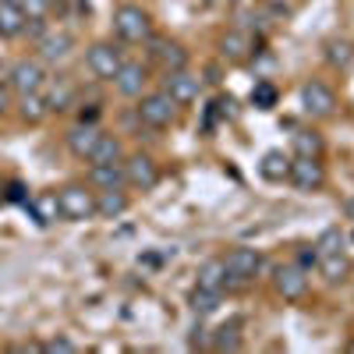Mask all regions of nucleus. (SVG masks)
Wrapping results in <instances>:
<instances>
[{
  "label": "nucleus",
  "mask_w": 354,
  "mask_h": 354,
  "mask_svg": "<svg viewBox=\"0 0 354 354\" xmlns=\"http://www.w3.org/2000/svg\"><path fill=\"white\" fill-rule=\"evenodd\" d=\"M315 255L322 259V255H337V252H344V230L340 227H326V230H322L319 234V238H315Z\"/></svg>",
  "instance_id": "nucleus-30"
},
{
  "label": "nucleus",
  "mask_w": 354,
  "mask_h": 354,
  "mask_svg": "<svg viewBox=\"0 0 354 354\" xmlns=\"http://www.w3.org/2000/svg\"><path fill=\"white\" fill-rule=\"evenodd\" d=\"M128 205H131V198H128L124 188H103V192H96V216L100 220H121L128 213Z\"/></svg>",
  "instance_id": "nucleus-17"
},
{
  "label": "nucleus",
  "mask_w": 354,
  "mask_h": 354,
  "mask_svg": "<svg viewBox=\"0 0 354 354\" xmlns=\"http://www.w3.org/2000/svg\"><path fill=\"white\" fill-rule=\"evenodd\" d=\"M277 100H280V93H277V85L273 82H255L252 85V106L255 110H273L277 106Z\"/></svg>",
  "instance_id": "nucleus-31"
},
{
  "label": "nucleus",
  "mask_w": 354,
  "mask_h": 354,
  "mask_svg": "<svg viewBox=\"0 0 354 354\" xmlns=\"http://www.w3.org/2000/svg\"><path fill=\"white\" fill-rule=\"evenodd\" d=\"M88 185H93L96 192H103V188H128V177H124V160L88 167Z\"/></svg>",
  "instance_id": "nucleus-18"
},
{
  "label": "nucleus",
  "mask_w": 354,
  "mask_h": 354,
  "mask_svg": "<svg viewBox=\"0 0 354 354\" xmlns=\"http://www.w3.org/2000/svg\"><path fill=\"white\" fill-rule=\"evenodd\" d=\"M50 78L46 71V61L43 57H18V61L8 68V85H11V93H36V88H43Z\"/></svg>",
  "instance_id": "nucleus-3"
},
{
  "label": "nucleus",
  "mask_w": 354,
  "mask_h": 354,
  "mask_svg": "<svg viewBox=\"0 0 354 354\" xmlns=\"http://www.w3.org/2000/svg\"><path fill=\"white\" fill-rule=\"evenodd\" d=\"M252 53H255V43H252V36L245 32V28H230V32H223V39H220V57L223 61L241 64V61H248Z\"/></svg>",
  "instance_id": "nucleus-16"
},
{
  "label": "nucleus",
  "mask_w": 354,
  "mask_h": 354,
  "mask_svg": "<svg viewBox=\"0 0 354 354\" xmlns=\"http://www.w3.org/2000/svg\"><path fill=\"white\" fill-rule=\"evenodd\" d=\"M195 287H202V290H220V294H223V287H227V266H223V259L202 262V266H198Z\"/></svg>",
  "instance_id": "nucleus-24"
},
{
  "label": "nucleus",
  "mask_w": 354,
  "mask_h": 354,
  "mask_svg": "<svg viewBox=\"0 0 354 354\" xmlns=\"http://www.w3.org/2000/svg\"><path fill=\"white\" fill-rule=\"evenodd\" d=\"M25 25H28V18H25L21 4L0 0V39H18V36H25Z\"/></svg>",
  "instance_id": "nucleus-20"
},
{
  "label": "nucleus",
  "mask_w": 354,
  "mask_h": 354,
  "mask_svg": "<svg viewBox=\"0 0 354 354\" xmlns=\"http://www.w3.org/2000/svg\"><path fill=\"white\" fill-rule=\"evenodd\" d=\"M18 117L25 124H43L50 117V103L43 96V88H36V93H18Z\"/></svg>",
  "instance_id": "nucleus-19"
},
{
  "label": "nucleus",
  "mask_w": 354,
  "mask_h": 354,
  "mask_svg": "<svg viewBox=\"0 0 354 354\" xmlns=\"http://www.w3.org/2000/svg\"><path fill=\"white\" fill-rule=\"evenodd\" d=\"M223 266H227V283H252L262 273V252L241 245L223 259Z\"/></svg>",
  "instance_id": "nucleus-7"
},
{
  "label": "nucleus",
  "mask_w": 354,
  "mask_h": 354,
  "mask_svg": "<svg viewBox=\"0 0 354 354\" xmlns=\"http://www.w3.org/2000/svg\"><path fill=\"white\" fill-rule=\"evenodd\" d=\"M25 205H28V213L36 216V223H43V227H50L53 220H61V202H57V192H36Z\"/></svg>",
  "instance_id": "nucleus-21"
},
{
  "label": "nucleus",
  "mask_w": 354,
  "mask_h": 354,
  "mask_svg": "<svg viewBox=\"0 0 354 354\" xmlns=\"http://www.w3.org/2000/svg\"><path fill=\"white\" fill-rule=\"evenodd\" d=\"M259 174L266 177V181H287V174H290V156H283L280 149H270L262 156L259 163Z\"/></svg>",
  "instance_id": "nucleus-26"
},
{
  "label": "nucleus",
  "mask_w": 354,
  "mask_h": 354,
  "mask_svg": "<svg viewBox=\"0 0 354 354\" xmlns=\"http://www.w3.org/2000/svg\"><path fill=\"white\" fill-rule=\"evenodd\" d=\"M287 181L298 188V192H319L322 185H326V170H322L319 156H294Z\"/></svg>",
  "instance_id": "nucleus-11"
},
{
  "label": "nucleus",
  "mask_w": 354,
  "mask_h": 354,
  "mask_svg": "<svg viewBox=\"0 0 354 354\" xmlns=\"http://www.w3.org/2000/svg\"><path fill=\"white\" fill-rule=\"evenodd\" d=\"M273 287L283 301H301L308 294V270H301L298 262H287L273 270Z\"/></svg>",
  "instance_id": "nucleus-10"
},
{
  "label": "nucleus",
  "mask_w": 354,
  "mask_h": 354,
  "mask_svg": "<svg viewBox=\"0 0 354 354\" xmlns=\"http://www.w3.org/2000/svg\"><path fill=\"white\" fill-rule=\"evenodd\" d=\"M290 149H294V156H322L326 142H322V135L315 128H298L290 135Z\"/></svg>",
  "instance_id": "nucleus-25"
},
{
  "label": "nucleus",
  "mask_w": 354,
  "mask_h": 354,
  "mask_svg": "<svg viewBox=\"0 0 354 354\" xmlns=\"http://www.w3.org/2000/svg\"><path fill=\"white\" fill-rule=\"evenodd\" d=\"M145 85H149V68H145L142 61H124L121 71L113 75V88L124 100H138L145 93Z\"/></svg>",
  "instance_id": "nucleus-13"
},
{
  "label": "nucleus",
  "mask_w": 354,
  "mask_h": 354,
  "mask_svg": "<svg viewBox=\"0 0 354 354\" xmlns=\"http://www.w3.org/2000/svg\"><path fill=\"white\" fill-rule=\"evenodd\" d=\"M117 160H124V145H121V138H117V135H106V131L93 145V153L85 156L88 167H96V163H117Z\"/></svg>",
  "instance_id": "nucleus-22"
},
{
  "label": "nucleus",
  "mask_w": 354,
  "mask_h": 354,
  "mask_svg": "<svg viewBox=\"0 0 354 354\" xmlns=\"http://www.w3.org/2000/svg\"><path fill=\"white\" fill-rule=\"evenodd\" d=\"M220 301H223L220 290H202V287H195L192 298H188V305H192L195 315H213V312L220 308Z\"/></svg>",
  "instance_id": "nucleus-29"
},
{
  "label": "nucleus",
  "mask_w": 354,
  "mask_h": 354,
  "mask_svg": "<svg viewBox=\"0 0 354 354\" xmlns=\"http://www.w3.org/2000/svg\"><path fill=\"white\" fill-rule=\"evenodd\" d=\"M326 61H330V68L347 71L354 64V43L351 39H330L326 43Z\"/></svg>",
  "instance_id": "nucleus-28"
},
{
  "label": "nucleus",
  "mask_w": 354,
  "mask_h": 354,
  "mask_svg": "<svg viewBox=\"0 0 354 354\" xmlns=\"http://www.w3.org/2000/svg\"><path fill=\"white\" fill-rule=\"evenodd\" d=\"M138 121L142 124H149V128H170L174 121H177V103L163 93H142L138 96Z\"/></svg>",
  "instance_id": "nucleus-5"
},
{
  "label": "nucleus",
  "mask_w": 354,
  "mask_h": 354,
  "mask_svg": "<svg viewBox=\"0 0 354 354\" xmlns=\"http://www.w3.org/2000/svg\"><path fill=\"white\" fill-rule=\"evenodd\" d=\"M8 106H11V85H0V117L8 113Z\"/></svg>",
  "instance_id": "nucleus-36"
},
{
  "label": "nucleus",
  "mask_w": 354,
  "mask_h": 354,
  "mask_svg": "<svg viewBox=\"0 0 354 354\" xmlns=\"http://www.w3.org/2000/svg\"><path fill=\"white\" fill-rule=\"evenodd\" d=\"M100 124L96 121H78L68 135H64V145H68V153L71 156H78V160H85L88 153H93V145L100 142Z\"/></svg>",
  "instance_id": "nucleus-15"
},
{
  "label": "nucleus",
  "mask_w": 354,
  "mask_h": 354,
  "mask_svg": "<svg viewBox=\"0 0 354 354\" xmlns=\"http://www.w3.org/2000/svg\"><path fill=\"white\" fill-rule=\"evenodd\" d=\"M351 241H354V227H351Z\"/></svg>",
  "instance_id": "nucleus-38"
},
{
  "label": "nucleus",
  "mask_w": 354,
  "mask_h": 354,
  "mask_svg": "<svg viewBox=\"0 0 354 354\" xmlns=\"http://www.w3.org/2000/svg\"><path fill=\"white\" fill-rule=\"evenodd\" d=\"M319 273H322V280H326V283H344L347 273H351V266H347L344 252H337V255H322V259H319Z\"/></svg>",
  "instance_id": "nucleus-27"
},
{
  "label": "nucleus",
  "mask_w": 354,
  "mask_h": 354,
  "mask_svg": "<svg viewBox=\"0 0 354 354\" xmlns=\"http://www.w3.org/2000/svg\"><path fill=\"white\" fill-rule=\"evenodd\" d=\"M213 351H241V330H238V322H230V326H220L216 330Z\"/></svg>",
  "instance_id": "nucleus-32"
},
{
  "label": "nucleus",
  "mask_w": 354,
  "mask_h": 354,
  "mask_svg": "<svg viewBox=\"0 0 354 354\" xmlns=\"http://www.w3.org/2000/svg\"><path fill=\"white\" fill-rule=\"evenodd\" d=\"M11 4H21V0H11Z\"/></svg>",
  "instance_id": "nucleus-39"
},
{
  "label": "nucleus",
  "mask_w": 354,
  "mask_h": 354,
  "mask_svg": "<svg viewBox=\"0 0 354 354\" xmlns=\"http://www.w3.org/2000/svg\"><path fill=\"white\" fill-rule=\"evenodd\" d=\"M85 64H88V71H93V78H100V82H113V75L121 71V64H124V50L117 46L113 39H100V43L88 46Z\"/></svg>",
  "instance_id": "nucleus-4"
},
{
  "label": "nucleus",
  "mask_w": 354,
  "mask_h": 354,
  "mask_svg": "<svg viewBox=\"0 0 354 354\" xmlns=\"http://www.w3.org/2000/svg\"><path fill=\"white\" fill-rule=\"evenodd\" d=\"M43 96H46V103H50V113H64V110H71L75 106V100H78V85L71 82V78H64V75H50L46 78V85H43Z\"/></svg>",
  "instance_id": "nucleus-14"
},
{
  "label": "nucleus",
  "mask_w": 354,
  "mask_h": 354,
  "mask_svg": "<svg viewBox=\"0 0 354 354\" xmlns=\"http://www.w3.org/2000/svg\"><path fill=\"white\" fill-rule=\"evenodd\" d=\"M36 50H39V57L46 64H64V61H71L78 43H75V36L68 32V28H46V32L36 39Z\"/></svg>",
  "instance_id": "nucleus-9"
},
{
  "label": "nucleus",
  "mask_w": 354,
  "mask_h": 354,
  "mask_svg": "<svg viewBox=\"0 0 354 354\" xmlns=\"http://www.w3.org/2000/svg\"><path fill=\"white\" fill-rule=\"evenodd\" d=\"M57 202H61V220H71V223H85L96 216V192L93 185H64L57 192Z\"/></svg>",
  "instance_id": "nucleus-2"
},
{
  "label": "nucleus",
  "mask_w": 354,
  "mask_h": 354,
  "mask_svg": "<svg viewBox=\"0 0 354 354\" xmlns=\"http://www.w3.org/2000/svg\"><path fill=\"white\" fill-rule=\"evenodd\" d=\"M53 8V0H21V11L25 18H46Z\"/></svg>",
  "instance_id": "nucleus-34"
},
{
  "label": "nucleus",
  "mask_w": 354,
  "mask_h": 354,
  "mask_svg": "<svg viewBox=\"0 0 354 354\" xmlns=\"http://www.w3.org/2000/svg\"><path fill=\"white\" fill-rule=\"evenodd\" d=\"M124 177H128V188L153 192L160 185V163L149 153H131V156H124Z\"/></svg>",
  "instance_id": "nucleus-8"
},
{
  "label": "nucleus",
  "mask_w": 354,
  "mask_h": 354,
  "mask_svg": "<svg viewBox=\"0 0 354 354\" xmlns=\"http://www.w3.org/2000/svg\"><path fill=\"white\" fill-rule=\"evenodd\" d=\"M46 354H75L78 351V344L75 340H68V337H53V340H46V344H39Z\"/></svg>",
  "instance_id": "nucleus-33"
},
{
  "label": "nucleus",
  "mask_w": 354,
  "mask_h": 354,
  "mask_svg": "<svg viewBox=\"0 0 354 354\" xmlns=\"http://www.w3.org/2000/svg\"><path fill=\"white\" fill-rule=\"evenodd\" d=\"M347 351H351V354H354V340H351V344H347Z\"/></svg>",
  "instance_id": "nucleus-37"
},
{
  "label": "nucleus",
  "mask_w": 354,
  "mask_h": 354,
  "mask_svg": "<svg viewBox=\"0 0 354 354\" xmlns=\"http://www.w3.org/2000/svg\"><path fill=\"white\" fill-rule=\"evenodd\" d=\"M301 110L308 117H315V121H326V117L337 113V93L326 85V82H319V78H308L301 85Z\"/></svg>",
  "instance_id": "nucleus-6"
},
{
  "label": "nucleus",
  "mask_w": 354,
  "mask_h": 354,
  "mask_svg": "<svg viewBox=\"0 0 354 354\" xmlns=\"http://www.w3.org/2000/svg\"><path fill=\"white\" fill-rule=\"evenodd\" d=\"M298 266H301V270H315V266H319V255H315V248H312V245L298 252Z\"/></svg>",
  "instance_id": "nucleus-35"
},
{
  "label": "nucleus",
  "mask_w": 354,
  "mask_h": 354,
  "mask_svg": "<svg viewBox=\"0 0 354 354\" xmlns=\"http://www.w3.org/2000/svg\"><path fill=\"white\" fill-rule=\"evenodd\" d=\"M156 50H153V57L160 61V68L163 71H181V68H188V50L181 46V43H174V39H163V43H153Z\"/></svg>",
  "instance_id": "nucleus-23"
},
{
  "label": "nucleus",
  "mask_w": 354,
  "mask_h": 354,
  "mask_svg": "<svg viewBox=\"0 0 354 354\" xmlns=\"http://www.w3.org/2000/svg\"><path fill=\"white\" fill-rule=\"evenodd\" d=\"M163 93H167L177 106H188V103H195L198 93H202V78L192 75L188 68H181V71H167V78H163Z\"/></svg>",
  "instance_id": "nucleus-12"
},
{
  "label": "nucleus",
  "mask_w": 354,
  "mask_h": 354,
  "mask_svg": "<svg viewBox=\"0 0 354 354\" xmlns=\"http://www.w3.org/2000/svg\"><path fill=\"white\" fill-rule=\"evenodd\" d=\"M113 36L121 43H149L153 39V18L138 4H121L113 11Z\"/></svg>",
  "instance_id": "nucleus-1"
}]
</instances>
